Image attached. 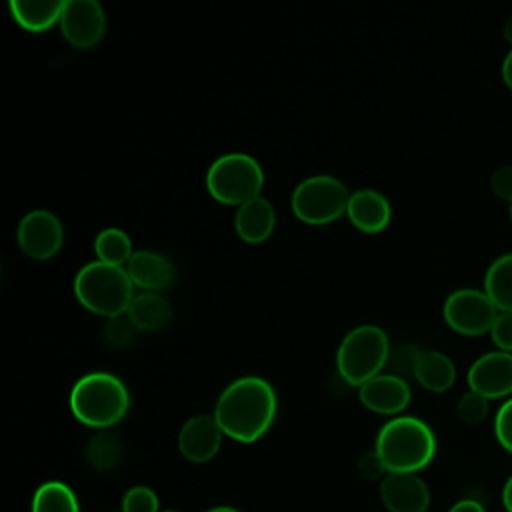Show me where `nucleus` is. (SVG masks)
<instances>
[{"mask_svg":"<svg viewBox=\"0 0 512 512\" xmlns=\"http://www.w3.org/2000/svg\"><path fill=\"white\" fill-rule=\"evenodd\" d=\"M58 26L72 48L90 50L104 38L106 12L96 0H68Z\"/></svg>","mask_w":512,"mask_h":512,"instance_id":"obj_10","label":"nucleus"},{"mask_svg":"<svg viewBox=\"0 0 512 512\" xmlns=\"http://www.w3.org/2000/svg\"><path fill=\"white\" fill-rule=\"evenodd\" d=\"M134 252L136 250L132 248L130 236L122 228H116V226L102 228L94 238V254H96V260L100 262L126 268Z\"/></svg>","mask_w":512,"mask_h":512,"instance_id":"obj_22","label":"nucleus"},{"mask_svg":"<svg viewBox=\"0 0 512 512\" xmlns=\"http://www.w3.org/2000/svg\"><path fill=\"white\" fill-rule=\"evenodd\" d=\"M502 80L508 88H512V48H510V52L506 54V58L502 62Z\"/></svg>","mask_w":512,"mask_h":512,"instance_id":"obj_33","label":"nucleus"},{"mask_svg":"<svg viewBox=\"0 0 512 512\" xmlns=\"http://www.w3.org/2000/svg\"><path fill=\"white\" fill-rule=\"evenodd\" d=\"M72 288L82 308L106 320L126 314L134 298V284L126 268L100 260L84 264L76 272Z\"/></svg>","mask_w":512,"mask_h":512,"instance_id":"obj_4","label":"nucleus"},{"mask_svg":"<svg viewBox=\"0 0 512 512\" xmlns=\"http://www.w3.org/2000/svg\"><path fill=\"white\" fill-rule=\"evenodd\" d=\"M350 194L352 192H348L340 178L314 174L296 184L290 206L300 222L308 226H326L346 214Z\"/></svg>","mask_w":512,"mask_h":512,"instance_id":"obj_7","label":"nucleus"},{"mask_svg":"<svg viewBox=\"0 0 512 512\" xmlns=\"http://www.w3.org/2000/svg\"><path fill=\"white\" fill-rule=\"evenodd\" d=\"M502 34H504V38L512 44V16L504 22V28H502Z\"/></svg>","mask_w":512,"mask_h":512,"instance_id":"obj_35","label":"nucleus"},{"mask_svg":"<svg viewBox=\"0 0 512 512\" xmlns=\"http://www.w3.org/2000/svg\"><path fill=\"white\" fill-rule=\"evenodd\" d=\"M64 2L60 0H12L10 14L14 22L28 32H46L60 22Z\"/></svg>","mask_w":512,"mask_h":512,"instance_id":"obj_20","label":"nucleus"},{"mask_svg":"<svg viewBox=\"0 0 512 512\" xmlns=\"http://www.w3.org/2000/svg\"><path fill=\"white\" fill-rule=\"evenodd\" d=\"M490 188L500 198L512 204V166H498L490 176Z\"/></svg>","mask_w":512,"mask_h":512,"instance_id":"obj_30","label":"nucleus"},{"mask_svg":"<svg viewBox=\"0 0 512 512\" xmlns=\"http://www.w3.org/2000/svg\"><path fill=\"white\" fill-rule=\"evenodd\" d=\"M16 244L32 260L54 258L64 244L62 220L44 208L26 212L16 228Z\"/></svg>","mask_w":512,"mask_h":512,"instance_id":"obj_9","label":"nucleus"},{"mask_svg":"<svg viewBox=\"0 0 512 512\" xmlns=\"http://www.w3.org/2000/svg\"><path fill=\"white\" fill-rule=\"evenodd\" d=\"M412 376L430 392H446L456 382V366L440 350H416Z\"/></svg>","mask_w":512,"mask_h":512,"instance_id":"obj_18","label":"nucleus"},{"mask_svg":"<svg viewBox=\"0 0 512 512\" xmlns=\"http://www.w3.org/2000/svg\"><path fill=\"white\" fill-rule=\"evenodd\" d=\"M276 228V210L266 196H256L236 208L234 232L246 244L266 242Z\"/></svg>","mask_w":512,"mask_h":512,"instance_id":"obj_17","label":"nucleus"},{"mask_svg":"<svg viewBox=\"0 0 512 512\" xmlns=\"http://www.w3.org/2000/svg\"><path fill=\"white\" fill-rule=\"evenodd\" d=\"M470 390L488 400L512 394V352H486L468 368Z\"/></svg>","mask_w":512,"mask_h":512,"instance_id":"obj_11","label":"nucleus"},{"mask_svg":"<svg viewBox=\"0 0 512 512\" xmlns=\"http://www.w3.org/2000/svg\"><path fill=\"white\" fill-rule=\"evenodd\" d=\"M374 450L388 474H416L432 462L436 436L416 416H394L380 428Z\"/></svg>","mask_w":512,"mask_h":512,"instance_id":"obj_2","label":"nucleus"},{"mask_svg":"<svg viewBox=\"0 0 512 512\" xmlns=\"http://www.w3.org/2000/svg\"><path fill=\"white\" fill-rule=\"evenodd\" d=\"M356 470H358V474H360L364 480H376V478H384V476L388 474L376 450L364 452V454L358 458V462H356Z\"/></svg>","mask_w":512,"mask_h":512,"instance_id":"obj_31","label":"nucleus"},{"mask_svg":"<svg viewBox=\"0 0 512 512\" xmlns=\"http://www.w3.org/2000/svg\"><path fill=\"white\" fill-rule=\"evenodd\" d=\"M126 272L134 288H140L142 292L162 294L176 280V268L172 260L154 250H136L126 264Z\"/></svg>","mask_w":512,"mask_h":512,"instance_id":"obj_15","label":"nucleus"},{"mask_svg":"<svg viewBox=\"0 0 512 512\" xmlns=\"http://www.w3.org/2000/svg\"><path fill=\"white\" fill-rule=\"evenodd\" d=\"M358 398L370 412L398 416L410 404L412 390L400 374L382 372L358 388Z\"/></svg>","mask_w":512,"mask_h":512,"instance_id":"obj_13","label":"nucleus"},{"mask_svg":"<svg viewBox=\"0 0 512 512\" xmlns=\"http://www.w3.org/2000/svg\"><path fill=\"white\" fill-rule=\"evenodd\" d=\"M510 216H512V208H510Z\"/></svg>","mask_w":512,"mask_h":512,"instance_id":"obj_38","label":"nucleus"},{"mask_svg":"<svg viewBox=\"0 0 512 512\" xmlns=\"http://www.w3.org/2000/svg\"><path fill=\"white\" fill-rule=\"evenodd\" d=\"M222 428L214 414H196L188 418L178 432L180 454L194 464L210 462L222 446Z\"/></svg>","mask_w":512,"mask_h":512,"instance_id":"obj_12","label":"nucleus"},{"mask_svg":"<svg viewBox=\"0 0 512 512\" xmlns=\"http://www.w3.org/2000/svg\"><path fill=\"white\" fill-rule=\"evenodd\" d=\"M442 314L454 332L462 336H482L492 330L498 308L484 290L460 288L448 294Z\"/></svg>","mask_w":512,"mask_h":512,"instance_id":"obj_8","label":"nucleus"},{"mask_svg":"<svg viewBox=\"0 0 512 512\" xmlns=\"http://www.w3.org/2000/svg\"><path fill=\"white\" fill-rule=\"evenodd\" d=\"M70 410L80 424L106 430L128 414L130 392L118 376L110 372H90L72 386Z\"/></svg>","mask_w":512,"mask_h":512,"instance_id":"obj_3","label":"nucleus"},{"mask_svg":"<svg viewBox=\"0 0 512 512\" xmlns=\"http://www.w3.org/2000/svg\"><path fill=\"white\" fill-rule=\"evenodd\" d=\"M126 314L140 332H154L170 324L172 306L160 292H138Z\"/></svg>","mask_w":512,"mask_h":512,"instance_id":"obj_19","label":"nucleus"},{"mask_svg":"<svg viewBox=\"0 0 512 512\" xmlns=\"http://www.w3.org/2000/svg\"><path fill=\"white\" fill-rule=\"evenodd\" d=\"M448 512H486V510H484V506L480 502L466 498V500L456 502Z\"/></svg>","mask_w":512,"mask_h":512,"instance_id":"obj_32","label":"nucleus"},{"mask_svg":"<svg viewBox=\"0 0 512 512\" xmlns=\"http://www.w3.org/2000/svg\"><path fill=\"white\" fill-rule=\"evenodd\" d=\"M502 504L508 512H512V476L506 480V484L502 488Z\"/></svg>","mask_w":512,"mask_h":512,"instance_id":"obj_34","label":"nucleus"},{"mask_svg":"<svg viewBox=\"0 0 512 512\" xmlns=\"http://www.w3.org/2000/svg\"><path fill=\"white\" fill-rule=\"evenodd\" d=\"M492 342L502 352H512V310L498 312L492 330H490Z\"/></svg>","mask_w":512,"mask_h":512,"instance_id":"obj_28","label":"nucleus"},{"mask_svg":"<svg viewBox=\"0 0 512 512\" xmlns=\"http://www.w3.org/2000/svg\"><path fill=\"white\" fill-rule=\"evenodd\" d=\"M160 512H182V510H174V508H168V510H160Z\"/></svg>","mask_w":512,"mask_h":512,"instance_id":"obj_37","label":"nucleus"},{"mask_svg":"<svg viewBox=\"0 0 512 512\" xmlns=\"http://www.w3.org/2000/svg\"><path fill=\"white\" fill-rule=\"evenodd\" d=\"M494 432L500 446L512 454V398H508L498 408V414L494 420Z\"/></svg>","mask_w":512,"mask_h":512,"instance_id":"obj_29","label":"nucleus"},{"mask_svg":"<svg viewBox=\"0 0 512 512\" xmlns=\"http://www.w3.org/2000/svg\"><path fill=\"white\" fill-rule=\"evenodd\" d=\"M380 500L388 512H426L430 490L418 474H386L380 482Z\"/></svg>","mask_w":512,"mask_h":512,"instance_id":"obj_14","label":"nucleus"},{"mask_svg":"<svg viewBox=\"0 0 512 512\" xmlns=\"http://www.w3.org/2000/svg\"><path fill=\"white\" fill-rule=\"evenodd\" d=\"M120 512H160L158 494L148 486H132L122 496Z\"/></svg>","mask_w":512,"mask_h":512,"instance_id":"obj_27","label":"nucleus"},{"mask_svg":"<svg viewBox=\"0 0 512 512\" xmlns=\"http://www.w3.org/2000/svg\"><path fill=\"white\" fill-rule=\"evenodd\" d=\"M138 332L140 330L134 326V322L128 318V314H120V316L106 320L104 340L108 346L120 350V348H128L136 340Z\"/></svg>","mask_w":512,"mask_h":512,"instance_id":"obj_25","label":"nucleus"},{"mask_svg":"<svg viewBox=\"0 0 512 512\" xmlns=\"http://www.w3.org/2000/svg\"><path fill=\"white\" fill-rule=\"evenodd\" d=\"M390 360L388 334L376 324H360L352 328L338 344L336 370L340 378L360 388L370 378L382 374Z\"/></svg>","mask_w":512,"mask_h":512,"instance_id":"obj_5","label":"nucleus"},{"mask_svg":"<svg viewBox=\"0 0 512 512\" xmlns=\"http://www.w3.org/2000/svg\"><path fill=\"white\" fill-rule=\"evenodd\" d=\"M276 410L274 386L260 376H242L222 390L212 414L224 436L252 444L270 430Z\"/></svg>","mask_w":512,"mask_h":512,"instance_id":"obj_1","label":"nucleus"},{"mask_svg":"<svg viewBox=\"0 0 512 512\" xmlns=\"http://www.w3.org/2000/svg\"><path fill=\"white\" fill-rule=\"evenodd\" d=\"M206 512H240V510L232 508V506H214V508H210Z\"/></svg>","mask_w":512,"mask_h":512,"instance_id":"obj_36","label":"nucleus"},{"mask_svg":"<svg viewBox=\"0 0 512 512\" xmlns=\"http://www.w3.org/2000/svg\"><path fill=\"white\" fill-rule=\"evenodd\" d=\"M84 454H86V462L90 464L92 470L108 472L120 464L124 448L114 434L98 432L96 436H92L88 440Z\"/></svg>","mask_w":512,"mask_h":512,"instance_id":"obj_24","label":"nucleus"},{"mask_svg":"<svg viewBox=\"0 0 512 512\" xmlns=\"http://www.w3.org/2000/svg\"><path fill=\"white\" fill-rule=\"evenodd\" d=\"M484 292L498 312L512 310V252L498 256L486 270Z\"/></svg>","mask_w":512,"mask_h":512,"instance_id":"obj_21","label":"nucleus"},{"mask_svg":"<svg viewBox=\"0 0 512 512\" xmlns=\"http://www.w3.org/2000/svg\"><path fill=\"white\" fill-rule=\"evenodd\" d=\"M30 512H80V504L68 484L48 480L36 488Z\"/></svg>","mask_w":512,"mask_h":512,"instance_id":"obj_23","label":"nucleus"},{"mask_svg":"<svg viewBox=\"0 0 512 512\" xmlns=\"http://www.w3.org/2000/svg\"><path fill=\"white\" fill-rule=\"evenodd\" d=\"M264 170L260 162L244 152H228L218 156L206 170L208 194L226 206H242L262 196Z\"/></svg>","mask_w":512,"mask_h":512,"instance_id":"obj_6","label":"nucleus"},{"mask_svg":"<svg viewBox=\"0 0 512 512\" xmlns=\"http://www.w3.org/2000/svg\"><path fill=\"white\" fill-rule=\"evenodd\" d=\"M346 216L356 230L376 234L390 224L392 208L382 192L374 188H360L350 194Z\"/></svg>","mask_w":512,"mask_h":512,"instance_id":"obj_16","label":"nucleus"},{"mask_svg":"<svg viewBox=\"0 0 512 512\" xmlns=\"http://www.w3.org/2000/svg\"><path fill=\"white\" fill-rule=\"evenodd\" d=\"M490 412V404H488V398L474 392V390H468L466 394L460 396L458 404H456V414L458 418L464 422V424H470V426H476L480 422L486 420Z\"/></svg>","mask_w":512,"mask_h":512,"instance_id":"obj_26","label":"nucleus"}]
</instances>
